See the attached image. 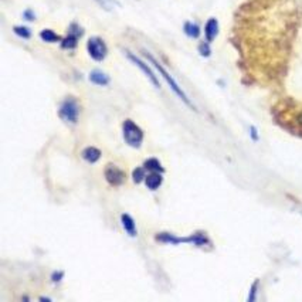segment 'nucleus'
Instances as JSON below:
<instances>
[{
    "instance_id": "obj_1",
    "label": "nucleus",
    "mask_w": 302,
    "mask_h": 302,
    "mask_svg": "<svg viewBox=\"0 0 302 302\" xmlns=\"http://www.w3.org/2000/svg\"><path fill=\"white\" fill-rule=\"evenodd\" d=\"M143 55H145V57H146V58L151 61L152 66L156 68V71H158V72L162 75V78H163V80L168 83V85L170 87V89H172V91H173V92H175V94H176V95L180 98V100L183 101L187 107H190V108H193V109H195V105L192 104V101L189 100V97L186 95V92L183 91V89H182V87H179V84L175 81V78H173V77L169 74L168 71L163 68V66H162V64H160V63H159V61H158V60L153 57V55H152L151 53H148V51H143Z\"/></svg>"
},
{
    "instance_id": "obj_2",
    "label": "nucleus",
    "mask_w": 302,
    "mask_h": 302,
    "mask_svg": "<svg viewBox=\"0 0 302 302\" xmlns=\"http://www.w3.org/2000/svg\"><path fill=\"white\" fill-rule=\"evenodd\" d=\"M156 240L160 241V243H168V244H180V243H186V244H195L197 247L201 246H206L209 244V238L204 233H196V234H192L190 237H176V235L170 234V233H160V234L156 235Z\"/></svg>"
},
{
    "instance_id": "obj_3",
    "label": "nucleus",
    "mask_w": 302,
    "mask_h": 302,
    "mask_svg": "<svg viewBox=\"0 0 302 302\" xmlns=\"http://www.w3.org/2000/svg\"><path fill=\"white\" fill-rule=\"evenodd\" d=\"M122 135H124L125 142L131 148H141V145L143 142V131L135 124L134 121L126 119L122 124Z\"/></svg>"
},
{
    "instance_id": "obj_4",
    "label": "nucleus",
    "mask_w": 302,
    "mask_h": 302,
    "mask_svg": "<svg viewBox=\"0 0 302 302\" xmlns=\"http://www.w3.org/2000/svg\"><path fill=\"white\" fill-rule=\"evenodd\" d=\"M58 117L68 124H77L78 117H80V105L78 101L72 97H68L63 101L58 109Z\"/></svg>"
},
{
    "instance_id": "obj_5",
    "label": "nucleus",
    "mask_w": 302,
    "mask_h": 302,
    "mask_svg": "<svg viewBox=\"0 0 302 302\" xmlns=\"http://www.w3.org/2000/svg\"><path fill=\"white\" fill-rule=\"evenodd\" d=\"M87 50H88L89 57L95 61L105 60V57L108 54V47H107L105 41L100 37H91L87 43Z\"/></svg>"
},
{
    "instance_id": "obj_6",
    "label": "nucleus",
    "mask_w": 302,
    "mask_h": 302,
    "mask_svg": "<svg viewBox=\"0 0 302 302\" xmlns=\"http://www.w3.org/2000/svg\"><path fill=\"white\" fill-rule=\"evenodd\" d=\"M104 176L107 179V182L114 187H118V186L124 185L125 179H126V175L125 172L121 168H118L117 165H107V168L104 170Z\"/></svg>"
},
{
    "instance_id": "obj_7",
    "label": "nucleus",
    "mask_w": 302,
    "mask_h": 302,
    "mask_svg": "<svg viewBox=\"0 0 302 302\" xmlns=\"http://www.w3.org/2000/svg\"><path fill=\"white\" fill-rule=\"evenodd\" d=\"M125 54H126V57H128V58H129V60H131V61L134 63L135 66L139 68V70H141V71H142V72H143V74H145V75L148 77V78H149V81H151L152 84L155 85L156 88H160V83H159V78L156 77V74H155V72L152 71V68L149 67V66H148V64H146L145 61H142V60H141L139 57H136V55H135V54H132L131 51H125Z\"/></svg>"
},
{
    "instance_id": "obj_8",
    "label": "nucleus",
    "mask_w": 302,
    "mask_h": 302,
    "mask_svg": "<svg viewBox=\"0 0 302 302\" xmlns=\"http://www.w3.org/2000/svg\"><path fill=\"white\" fill-rule=\"evenodd\" d=\"M81 36H83V29L78 24L72 23L70 26V29H68V36L66 38H63V41H61V47L66 49V50L75 49L77 47V43H78V38Z\"/></svg>"
},
{
    "instance_id": "obj_9",
    "label": "nucleus",
    "mask_w": 302,
    "mask_h": 302,
    "mask_svg": "<svg viewBox=\"0 0 302 302\" xmlns=\"http://www.w3.org/2000/svg\"><path fill=\"white\" fill-rule=\"evenodd\" d=\"M217 34H218V21L214 18V17H212V18L207 20V23H206V26H204V36H206V40H207L209 43H212V41L217 37Z\"/></svg>"
},
{
    "instance_id": "obj_10",
    "label": "nucleus",
    "mask_w": 302,
    "mask_h": 302,
    "mask_svg": "<svg viewBox=\"0 0 302 302\" xmlns=\"http://www.w3.org/2000/svg\"><path fill=\"white\" fill-rule=\"evenodd\" d=\"M81 158L84 159L85 162L88 163H97L101 159V151L97 149L95 146H87L85 149H83L81 152Z\"/></svg>"
},
{
    "instance_id": "obj_11",
    "label": "nucleus",
    "mask_w": 302,
    "mask_h": 302,
    "mask_svg": "<svg viewBox=\"0 0 302 302\" xmlns=\"http://www.w3.org/2000/svg\"><path fill=\"white\" fill-rule=\"evenodd\" d=\"M121 224H122V227H124V230L128 233V234L131 235V237H135V235L138 234V231H136V224H135V220L129 214H121Z\"/></svg>"
},
{
    "instance_id": "obj_12",
    "label": "nucleus",
    "mask_w": 302,
    "mask_h": 302,
    "mask_svg": "<svg viewBox=\"0 0 302 302\" xmlns=\"http://www.w3.org/2000/svg\"><path fill=\"white\" fill-rule=\"evenodd\" d=\"M163 182V178H162V173L160 172H152L151 175L146 176L145 179V183H146V187L149 190H156L159 189V186L162 185Z\"/></svg>"
},
{
    "instance_id": "obj_13",
    "label": "nucleus",
    "mask_w": 302,
    "mask_h": 302,
    "mask_svg": "<svg viewBox=\"0 0 302 302\" xmlns=\"http://www.w3.org/2000/svg\"><path fill=\"white\" fill-rule=\"evenodd\" d=\"M89 81H91L92 84L104 87V85L109 84V77H108L105 72L95 70V71H92V72L89 74Z\"/></svg>"
},
{
    "instance_id": "obj_14",
    "label": "nucleus",
    "mask_w": 302,
    "mask_h": 302,
    "mask_svg": "<svg viewBox=\"0 0 302 302\" xmlns=\"http://www.w3.org/2000/svg\"><path fill=\"white\" fill-rule=\"evenodd\" d=\"M40 38L46 43H58V41H63V38L58 36L57 33H54L50 29H44L40 32Z\"/></svg>"
},
{
    "instance_id": "obj_15",
    "label": "nucleus",
    "mask_w": 302,
    "mask_h": 302,
    "mask_svg": "<svg viewBox=\"0 0 302 302\" xmlns=\"http://www.w3.org/2000/svg\"><path fill=\"white\" fill-rule=\"evenodd\" d=\"M143 168L146 169V170H149V172H160V173H163L162 163H160L156 158H151V159L145 160Z\"/></svg>"
},
{
    "instance_id": "obj_16",
    "label": "nucleus",
    "mask_w": 302,
    "mask_h": 302,
    "mask_svg": "<svg viewBox=\"0 0 302 302\" xmlns=\"http://www.w3.org/2000/svg\"><path fill=\"white\" fill-rule=\"evenodd\" d=\"M185 33L190 37V38H197L200 36V27L196 23L187 21L185 24Z\"/></svg>"
},
{
    "instance_id": "obj_17",
    "label": "nucleus",
    "mask_w": 302,
    "mask_h": 302,
    "mask_svg": "<svg viewBox=\"0 0 302 302\" xmlns=\"http://www.w3.org/2000/svg\"><path fill=\"white\" fill-rule=\"evenodd\" d=\"M95 1L100 4L104 10H107V12H112L115 7L119 6V3H118L117 0H95Z\"/></svg>"
},
{
    "instance_id": "obj_18",
    "label": "nucleus",
    "mask_w": 302,
    "mask_h": 302,
    "mask_svg": "<svg viewBox=\"0 0 302 302\" xmlns=\"http://www.w3.org/2000/svg\"><path fill=\"white\" fill-rule=\"evenodd\" d=\"M145 168H136L134 169V172H132V180H134L135 183H141L142 180H145L146 179V173H145Z\"/></svg>"
},
{
    "instance_id": "obj_19",
    "label": "nucleus",
    "mask_w": 302,
    "mask_h": 302,
    "mask_svg": "<svg viewBox=\"0 0 302 302\" xmlns=\"http://www.w3.org/2000/svg\"><path fill=\"white\" fill-rule=\"evenodd\" d=\"M13 32H15V34L18 36L20 38H24V40H27V38L32 37L30 29H27V27H24V26H16V27L13 29Z\"/></svg>"
},
{
    "instance_id": "obj_20",
    "label": "nucleus",
    "mask_w": 302,
    "mask_h": 302,
    "mask_svg": "<svg viewBox=\"0 0 302 302\" xmlns=\"http://www.w3.org/2000/svg\"><path fill=\"white\" fill-rule=\"evenodd\" d=\"M199 53H200V55L203 57H209L210 54H212V49H210V46H209V41H203L199 44Z\"/></svg>"
},
{
    "instance_id": "obj_21",
    "label": "nucleus",
    "mask_w": 302,
    "mask_h": 302,
    "mask_svg": "<svg viewBox=\"0 0 302 302\" xmlns=\"http://www.w3.org/2000/svg\"><path fill=\"white\" fill-rule=\"evenodd\" d=\"M258 285H260V281H254V284L251 285V289H250V295H249V301L252 302L255 301V295H257V291H258Z\"/></svg>"
},
{
    "instance_id": "obj_22",
    "label": "nucleus",
    "mask_w": 302,
    "mask_h": 302,
    "mask_svg": "<svg viewBox=\"0 0 302 302\" xmlns=\"http://www.w3.org/2000/svg\"><path fill=\"white\" fill-rule=\"evenodd\" d=\"M51 278H53V283H58L60 278H63V272H54Z\"/></svg>"
},
{
    "instance_id": "obj_23",
    "label": "nucleus",
    "mask_w": 302,
    "mask_h": 302,
    "mask_svg": "<svg viewBox=\"0 0 302 302\" xmlns=\"http://www.w3.org/2000/svg\"><path fill=\"white\" fill-rule=\"evenodd\" d=\"M250 131H251L252 141H258V134H257V129H255V126H251V128H250Z\"/></svg>"
},
{
    "instance_id": "obj_24",
    "label": "nucleus",
    "mask_w": 302,
    "mask_h": 302,
    "mask_svg": "<svg viewBox=\"0 0 302 302\" xmlns=\"http://www.w3.org/2000/svg\"><path fill=\"white\" fill-rule=\"evenodd\" d=\"M24 17H27V20H33L34 15H32V12H29V10H27V12L24 13Z\"/></svg>"
},
{
    "instance_id": "obj_25",
    "label": "nucleus",
    "mask_w": 302,
    "mask_h": 302,
    "mask_svg": "<svg viewBox=\"0 0 302 302\" xmlns=\"http://www.w3.org/2000/svg\"><path fill=\"white\" fill-rule=\"evenodd\" d=\"M297 122H298V125H300V126H302V112L298 115V117H297Z\"/></svg>"
}]
</instances>
